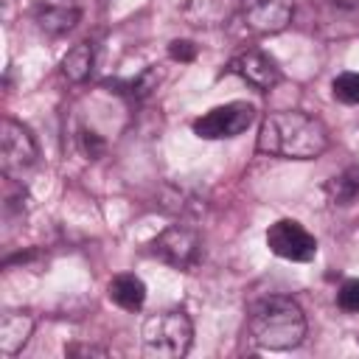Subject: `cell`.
<instances>
[{"instance_id":"6da1fadb","label":"cell","mask_w":359,"mask_h":359,"mask_svg":"<svg viewBox=\"0 0 359 359\" xmlns=\"http://www.w3.org/2000/svg\"><path fill=\"white\" fill-rule=\"evenodd\" d=\"M258 151L280 160H314L328 149V129L300 109H278L261 121Z\"/></svg>"},{"instance_id":"7a4b0ae2","label":"cell","mask_w":359,"mask_h":359,"mask_svg":"<svg viewBox=\"0 0 359 359\" xmlns=\"http://www.w3.org/2000/svg\"><path fill=\"white\" fill-rule=\"evenodd\" d=\"M250 337L266 351L297 348L306 337V314L292 297H261L250 309Z\"/></svg>"},{"instance_id":"3957f363","label":"cell","mask_w":359,"mask_h":359,"mask_svg":"<svg viewBox=\"0 0 359 359\" xmlns=\"http://www.w3.org/2000/svg\"><path fill=\"white\" fill-rule=\"evenodd\" d=\"M143 353L157 359H177L185 356L194 339V325L182 309H165L151 314L143 323Z\"/></svg>"},{"instance_id":"277c9868","label":"cell","mask_w":359,"mask_h":359,"mask_svg":"<svg viewBox=\"0 0 359 359\" xmlns=\"http://www.w3.org/2000/svg\"><path fill=\"white\" fill-rule=\"evenodd\" d=\"M36 140L34 135L11 121V118H3L0 123V168L8 180H22L34 165H36Z\"/></svg>"},{"instance_id":"5b68a950","label":"cell","mask_w":359,"mask_h":359,"mask_svg":"<svg viewBox=\"0 0 359 359\" xmlns=\"http://www.w3.org/2000/svg\"><path fill=\"white\" fill-rule=\"evenodd\" d=\"M255 121V109L247 101H230L222 107H213L210 112L199 115L194 121V135L202 140H222V137H236L247 132V126Z\"/></svg>"},{"instance_id":"8992f818","label":"cell","mask_w":359,"mask_h":359,"mask_svg":"<svg viewBox=\"0 0 359 359\" xmlns=\"http://www.w3.org/2000/svg\"><path fill=\"white\" fill-rule=\"evenodd\" d=\"M266 247L286 261H297L306 264L317 255V238L294 219H278L275 224H269L266 230Z\"/></svg>"},{"instance_id":"52a82bcc","label":"cell","mask_w":359,"mask_h":359,"mask_svg":"<svg viewBox=\"0 0 359 359\" xmlns=\"http://www.w3.org/2000/svg\"><path fill=\"white\" fill-rule=\"evenodd\" d=\"M151 252L174 269H191L199 261L202 241H199V233L194 227L171 224L151 241Z\"/></svg>"},{"instance_id":"ba28073f","label":"cell","mask_w":359,"mask_h":359,"mask_svg":"<svg viewBox=\"0 0 359 359\" xmlns=\"http://www.w3.org/2000/svg\"><path fill=\"white\" fill-rule=\"evenodd\" d=\"M244 22L258 34H278L292 22L294 0H241Z\"/></svg>"},{"instance_id":"9c48e42d","label":"cell","mask_w":359,"mask_h":359,"mask_svg":"<svg viewBox=\"0 0 359 359\" xmlns=\"http://www.w3.org/2000/svg\"><path fill=\"white\" fill-rule=\"evenodd\" d=\"M230 73H236L238 79H244L247 84L258 87V90H272L280 81V67L275 65V59L264 50H241L230 59L227 65Z\"/></svg>"},{"instance_id":"30bf717a","label":"cell","mask_w":359,"mask_h":359,"mask_svg":"<svg viewBox=\"0 0 359 359\" xmlns=\"http://www.w3.org/2000/svg\"><path fill=\"white\" fill-rule=\"evenodd\" d=\"M81 17L79 0H39L36 6V25L48 34H65L70 31Z\"/></svg>"},{"instance_id":"8fae6325","label":"cell","mask_w":359,"mask_h":359,"mask_svg":"<svg viewBox=\"0 0 359 359\" xmlns=\"http://www.w3.org/2000/svg\"><path fill=\"white\" fill-rule=\"evenodd\" d=\"M34 331V317L25 311H6L0 317V353L3 356H17L25 342L31 339Z\"/></svg>"},{"instance_id":"7c38bea8","label":"cell","mask_w":359,"mask_h":359,"mask_svg":"<svg viewBox=\"0 0 359 359\" xmlns=\"http://www.w3.org/2000/svg\"><path fill=\"white\" fill-rule=\"evenodd\" d=\"M107 294L115 306H121L126 311H137L146 303V286L135 275H115L107 286Z\"/></svg>"},{"instance_id":"4fadbf2b","label":"cell","mask_w":359,"mask_h":359,"mask_svg":"<svg viewBox=\"0 0 359 359\" xmlns=\"http://www.w3.org/2000/svg\"><path fill=\"white\" fill-rule=\"evenodd\" d=\"M325 196L331 205H339V208L359 202V165H348L345 171L331 177L325 182Z\"/></svg>"},{"instance_id":"5bb4252c","label":"cell","mask_w":359,"mask_h":359,"mask_svg":"<svg viewBox=\"0 0 359 359\" xmlns=\"http://www.w3.org/2000/svg\"><path fill=\"white\" fill-rule=\"evenodd\" d=\"M93 65H95V48H93L90 42H79V45H73V48L65 53V59H62V76H65L67 81L79 84V81L90 79Z\"/></svg>"},{"instance_id":"9a60e30c","label":"cell","mask_w":359,"mask_h":359,"mask_svg":"<svg viewBox=\"0 0 359 359\" xmlns=\"http://www.w3.org/2000/svg\"><path fill=\"white\" fill-rule=\"evenodd\" d=\"M331 93H334V98H337L339 104H348V107L359 104V73H353V70L339 73V76L331 81Z\"/></svg>"},{"instance_id":"2e32d148","label":"cell","mask_w":359,"mask_h":359,"mask_svg":"<svg viewBox=\"0 0 359 359\" xmlns=\"http://www.w3.org/2000/svg\"><path fill=\"white\" fill-rule=\"evenodd\" d=\"M337 303H339L342 311L359 314V278L342 280V286H339V292H337Z\"/></svg>"},{"instance_id":"e0dca14e","label":"cell","mask_w":359,"mask_h":359,"mask_svg":"<svg viewBox=\"0 0 359 359\" xmlns=\"http://www.w3.org/2000/svg\"><path fill=\"white\" fill-rule=\"evenodd\" d=\"M157 81H160V70H157V67H146L137 79L129 81V93H132L135 98H146L151 90H157Z\"/></svg>"},{"instance_id":"ac0fdd59","label":"cell","mask_w":359,"mask_h":359,"mask_svg":"<svg viewBox=\"0 0 359 359\" xmlns=\"http://www.w3.org/2000/svg\"><path fill=\"white\" fill-rule=\"evenodd\" d=\"M168 56L174 62H194L196 59V45L191 39H171L168 42Z\"/></svg>"},{"instance_id":"d6986e66","label":"cell","mask_w":359,"mask_h":359,"mask_svg":"<svg viewBox=\"0 0 359 359\" xmlns=\"http://www.w3.org/2000/svg\"><path fill=\"white\" fill-rule=\"evenodd\" d=\"M79 140H81V149H84V154H87L90 160H95V157L104 151V140H101L95 132H90V129H81Z\"/></svg>"},{"instance_id":"ffe728a7","label":"cell","mask_w":359,"mask_h":359,"mask_svg":"<svg viewBox=\"0 0 359 359\" xmlns=\"http://www.w3.org/2000/svg\"><path fill=\"white\" fill-rule=\"evenodd\" d=\"M67 353H70V356H76V353H90V356H107V351H104V348H93V345H73V348H67Z\"/></svg>"},{"instance_id":"44dd1931","label":"cell","mask_w":359,"mask_h":359,"mask_svg":"<svg viewBox=\"0 0 359 359\" xmlns=\"http://www.w3.org/2000/svg\"><path fill=\"white\" fill-rule=\"evenodd\" d=\"M331 3L339 8H359V0H331Z\"/></svg>"}]
</instances>
